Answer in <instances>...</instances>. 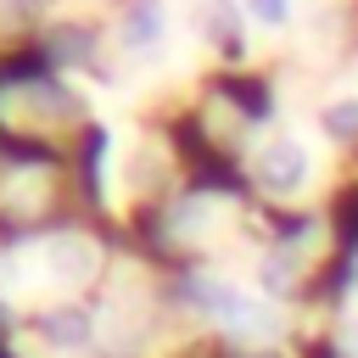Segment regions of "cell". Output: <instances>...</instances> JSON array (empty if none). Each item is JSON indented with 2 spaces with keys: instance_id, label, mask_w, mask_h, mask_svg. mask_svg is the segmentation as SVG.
<instances>
[{
  "instance_id": "cell-4",
  "label": "cell",
  "mask_w": 358,
  "mask_h": 358,
  "mask_svg": "<svg viewBox=\"0 0 358 358\" xmlns=\"http://www.w3.org/2000/svg\"><path fill=\"white\" fill-rule=\"evenodd\" d=\"M246 11H252V22H285V11H291V0H246Z\"/></svg>"
},
{
  "instance_id": "cell-1",
  "label": "cell",
  "mask_w": 358,
  "mask_h": 358,
  "mask_svg": "<svg viewBox=\"0 0 358 358\" xmlns=\"http://www.w3.org/2000/svg\"><path fill=\"white\" fill-rule=\"evenodd\" d=\"M257 179L268 190H296L308 179V151L296 140H268V151L257 157Z\"/></svg>"
},
{
  "instance_id": "cell-3",
  "label": "cell",
  "mask_w": 358,
  "mask_h": 358,
  "mask_svg": "<svg viewBox=\"0 0 358 358\" xmlns=\"http://www.w3.org/2000/svg\"><path fill=\"white\" fill-rule=\"evenodd\" d=\"M39 324H45V336H50V341H67V347L90 336V319H84V313H73V308H62V313H45Z\"/></svg>"
},
{
  "instance_id": "cell-6",
  "label": "cell",
  "mask_w": 358,
  "mask_h": 358,
  "mask_svg": "<svg viewBox=\"0 0 358 358\" xmlns=\"http://www.w3.org/2000/svg\"><path fill=\"white\" fill-rule=\"evenodd\" d=\"M347 352H352V358H358V330H352V341H347Z\"/></svg>"
},
{
  "instance_id": "cell-2",
  "label": "cell",
  "mask_w": 358,
  "mask_h": 358,
  "mask_svg": "<svg viewBox=\"0 0 358 358\" xmlns=\"http://www.w3.org/2000/svg\"><path fill=\"white\" fill-rule=\"evenodd\" d=\"M157 34H162L157 0H134V11L123 17V39H129V45H157Z\"/></svg>"
},
{
  "instance_id": "cell-5",
  "label": "cell",
  "mask_w": 358,
  "mask_h": 358,
  "mask_svg": "<svg viewBox=\"0 0 358 358\" xmlns=\"http://www.w3.org/2000/svg\"><path fill=\"white\" fill-rule=\"evenodd\" d=\"M324 123L341 134V129H358V101H336L330 112H324Z\"/></svg>"
}]
</instances>
